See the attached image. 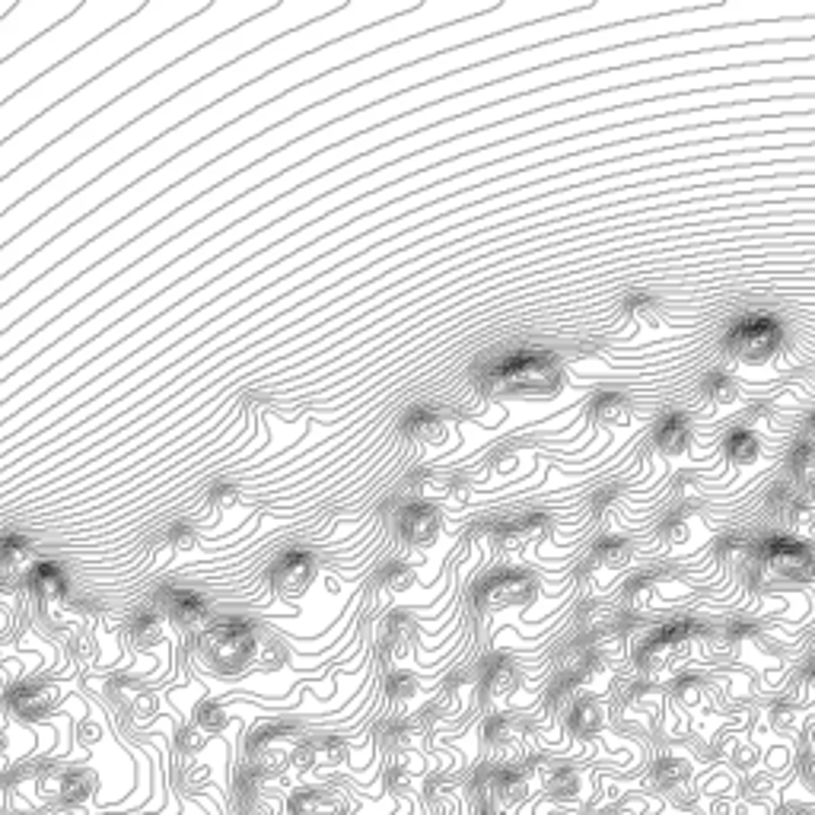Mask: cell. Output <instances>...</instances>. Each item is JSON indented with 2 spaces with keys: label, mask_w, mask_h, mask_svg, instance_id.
I'll list each match as a JSON object with an SVG mask.
<instances>
[{
  "label": "cell",
  "mask_w": 815,
  "mask_h": 815,
  "mask_svg": "<svg viewBox=\"0 0 815 815\" xmlns=\"http://www.w3.org/2000/svg\"><path fill=\"white\" fill-rule=\"evenodd\" d=\"M564 383L561 363L551 354H513L481 376V389L491 398L510 395H551Z\"/></svg>",
  "instance_id": "6da1fadb"
},
{
  "label": "cell",
  "mask_w": 815,
  "mask_h": 815,
  "mask_svg": "<svg viewBox=\"0 0 815 815\" xmlns=\"http://www.w3.org/2000/svg\"><path fill=\"white\" fill-rule=\"evenodd\" d=\"M258 650V637L249 624L242 621H223L217 628L204 631L198 640L201 660L217 672H242Z\"/></svg>",
  "instance_id": "7a4b0ae2"
},
{
  "label": "cell",
  "mask_w": 815,
  "mask_h": 815,
  "mask_svg": "<svg viewBox=\"0 0 815 815\" xmlns=\"http://www.w3.org/2000/svg\"><path fill=\"white\" fill-rule=\"evenodd\" d=\"M784 341V328L771 316H745L726 335V351L742 363H761L777 354Z\"/></svg>",
  "instance_id": "3957f363"
},
{
  "label": "cell",
  "mask_w": 815,
  "mask_h": 815,
  "mask_svg": "<svg viewBox=\"0 0 815 815\" xmlns=\"http://www.w3.org/2000/svg\"><path fill=\"white\" fill-rule=\"evenodd\" d=\"M761 558L768 561L771 570H777L780 577H790L796 583L815 580V554L803 545L790 539V535H774L761 548Z\"/></svg>",
  "instance_id": "277c9868"
},
{
  "label": "cell",
  "mask_w": 815,
  "mask_h": 815,
  "mask_svg": "<svg viewBox=\"0 0 815 815\" xmlns=\"http://www.w3.org/2000/svg\"><path fill=\"white\" fill-rule=\"evenodd\" d=\"M535 593V580L523 570H500L491 580L478 586V605L481 609H504V605L526 602Z\"/></svg>",
  "instance_id": "5b68a950"
},
{
  "label": "cell",
  "mask_w": 815,
  "mask_h": 815,
  "mask_svg": "<svg viewBox=\"0 0 815 815\" xmlns=\"http://www.w3.org/2000/svg\"><path fill=\"white\" fill-rule=\"evenodd\" d=\"M268 577L281 596H297L312 583V577H316V558L306 551H287L274 561Z\"/></svg>",
  "instance_id": "8992f818"
},
{
  "label": "cell",
  "mask_w": 815,
  "mask_h": 815,
  "mask_svg": "<svg viewBox=\"0 0 815 815\" xmlns=\"http://www.w3.org/2000/svg\"><path fill=\"white\" fill-rule=\"evenodd\" d=\"M348 809H351L348 796L338 787L300 790L290 800V815H348Z\"/></svg>",
  "instance_id": "52a82bcc"
},
{
  "label": "cell",
  "mask_w": 815,
  "mask_h": 815,
  "mask_svg": "<svg viewBox=\"0 0 815 815\" xmlns=\"http://www.w3.org/2000/svg\"><path fill=\"white\" fill-rule=\"evenodd\" d=\"M440 523H443V519H440L437 507L411 504V507L402 510V516H398V532H402V539L421 545V542H433V539H437Z\"/></svg>",
  "instance_id": "ba28073f"
},
{
  "label": "cell",
  "mask_w": 815,
  "mask_h": 815,
  "mask_svg": "<svg viewBox=\"0 0 815 815\" xmlns=\"http://www.w3.org/2000/svg\"><path fill=\"white\" fill-rule=\"evenodd\" d=\"M58 704V688L55 685H20L16 691H10V707L16 710L20 717H39V714H48L51 707Z\"/></svg>",
  "instance_id": "9c48e42d"
},
{
  "label": "cell",
  "mask_w": 815,
  "mask_h": 815,
  "mask_svg": "<svg viewBox=\"0 0 815 815\" xmlns=\"http://www.w3.org/2000/svg\"><path fill=\"white\" fill-rule=\"evenodd\" d=\"M163 602H166V612L176 618V621H201L207 615V605L198 593L192 589H176V586H166L163 589Z\"/></svg>",
  "instance_id": "30bf717a"
},
{
  "label": "cell",
  "mask_w": 815,
  "mask_h": 815,
  "mask_svg": "<svg viewBox=\"0 0 815 815\" xmlns=\"http://www.w3.org/2000/svg\"><path fill=\"white\" fill-rule=\"evenodd\" d=\"M691 440V427L685 414H666L656 427V446L663 449L666 456H682Z\"/></svg>",
  "instance_id": "8fae6325"
},
{
  "label": "cell",
  "mask_w": 815,
  "mask_h": 815,
  "mask_svg": "<svg viewBox=\"0 0 815 815\" xmlns=\"http://www.w3.org/2000/svg\"><path fill=\"white\" fill-rule=\"evenodd\" d=\"M704 398L717 408H733L739 402V383L726 373H707L704 376Z\"/></svg>",
  "instance_id": "7c38bea8"
},
{
  "label": "cell",
  "mask_w": 815,
  "mask_h": 815,
  "mask_svg": "<svg viewBox=\"0 0 815 815\" xmlns=\"http://www.w3.org/2000/svg\"><path fill=\"white\" fill-rule=\"evenodd\" d=\"M593 421L596 424H624V421H631V405L624 402L621 395H599L596 402H593Z\"/></svg>",
  "instance_id": "4fadbf2b"
},
{
  "label": "cell",
  "mask_w": 815,
  "mask_h": 815,
  "mask_svg": "<svg viewBox=\"0 0 815 815\" xmlns=\"http://www.w3.org/2000/svg\"><path fill=\"white\" fill-rule=\"evenodd\" d=\"M90 793H93V777L86 774V771H67L58 780V800H64V803L86 800Z\"/></svg>",
  "instance_id": "5bb4252c"
},
{
  "label": "cell",
  "mask_w": 815,
  "mask_h": 815,
  "mask_svg": "<svg viewBox=\"0 0 815 815\" xmlns=\"http://www.w3.org/2000/svg\"><path fill=\"white\" fill-rule=\"evenodd\" d=\"M624 309H628V316H631L640 328H656V325H663V306L656 303L653 297H631L628 303H624Z\"/></svg>",
  "instance_id": "9a60e30c"
},
{
  "label": "cell",
  "mask_w": 815,
  "mask_h": 815,
  "mask_svg": "<svg viewBox=\"0 0 815 815\" xmlns=\"http://www.w3.org/2000/svg\"><path fill=\"white\" fill-rule=\"evenodd\" d=\"M758 449H761V443H758V437L752 430H733L730 433V440H726V456H730L733 462H752V459H758Z\"/></svg>",
  "instance_id": "2e32d148"
},
{
  "label": "cell",
  "mask_w": 815,
  "mask_h": 815,
  "mask_svg": "<svg viewBox=\"0 0 815 815\" xmlns=\"http://www.w3.org/2000/svg\"><path fill=\"white\" fill-rule=\"evenodd\" d=\"M32 586H36V593H42V596H55L67 586V577H64V570L58 564L45 561V564H39L36 570H32Z\"/></svg>",
  "instance_id": "e0dca14e"
},
{
  "label": "cell",
  "mask_w": 815,
  "mask_h": 815,
  "mask_svg": "<svg viewBox=\"0 0 815 815\" xmlns=\"http://www.w3.org/2000/svg\"><path fill=\"white\" fill-rule=\"evenodd\" d=\"M599 723H602V714H599V707L593 701H577L574 710H570V730L580 733V736L596 733Z\"/></svg>",
  "instance_id": "ac0fdd59"
},
{
  "label": "cell",
  "mask_w": 815,
  "mask_h": 815,
  "mask_svg": "<svg viewBox=\"0 0 815 815\" xmlns=\"http://www.w3.org/2000/svg\"><path fill=\"white\" fill-rule=\"evenodd\" d=\"M484 685L491 688V695H504V691H510L516 685V669L510 660H491L488 666V679H484Z\"/></svg>",
  "instance_id": "d6986e66"
},
{
  "label": "cell",
  "mask_w": 815,
  "mask_h": 815,
  "mask_svg": "<svg viewBox=\"0 0 815 815\" xmlns=\"http://www.w3.org/2000/svg\"><path fill=\"white\" fill-rule=\"evenodd\" d=\"M408 430H414V437H424V440H440L443 433V424L433 411H414L411 421H408Z\"/></svg>",
  "instance_id": "ffe728a7"
},
{
  "label": "cell",
  "mask_w": 815,
  "mask_h": 815,
  "mask_svg": "<svg viewBox=\"0 0 815 815\" xmlns=\"http://www.w3.org/2000/svg\"><path fill=\"white\" fill-rule=\"evenodd\" d=\"M628 554H631V542H624V539H602L599 542V548H596V561L599 564H612V567H618V564H624L628 561Z\"/></svg>",
  "instance_id": "44dd1931"
},
{
  "label": "cell",
  "mask_w": 815,
  "mask_h": 815,
  "mask_svg": "<svg viewBox=\"0 0 815 815\" xmlns=\"http://www.w3.org/2000/svg\"><path fill=\"white\" fill-rule=\"evenodd\" d=\"M26 554H29V542L23 535H4V539H0V561L4 564H13V567L23 564Z\"/></svg>",
  "instance_id": "7402d4cb"
},
{
  "label": "cell",
  "mask_w": 815,
  "mask_h": 815,
  "mask_svg": "<svg viewBox=\"0 0 815 815\" xmlns=\"http://www.w3.org/2000/svg\"><path fill=\"white\" fill-rule=\"evenodd\" d=\"M815 459V443L812 440H800L793 449H790V456H787V465H790V472L796 478H803L806 475V468L812 465Z\"/></svg>",
  "instance_id": "603a6c76"
},
{
  "label": "cell",
  "mask_w": 815,
  "mask_h": 815,
  "mask_svg": "<svg viewBox=\"0 0 815 815\" xmlns=\"http://www.w3.org/2000/svg\"><path fill=\"white\" fill-rule=\"evenodd\" d=\"M688 777V765L679 758H663L660 765H656V780H660L663 787H672V784H679V780Z\"/></svg>",
  "instance_id": "cb8c5ba5"
},
{
  "label": "cell",
  "mask_w": 815,
  "mask_h": 815,
  "mask_svg": "<svg viewBox=\"0 0 815 815\" xmlns=\"http://www.w3.org/2000/svg\"><path fill=\"white\" fill-rule=\"evenodd\" d=\"M577 787H580V780H577V774L574 771H567V768H561V771H554V777L548 780V790L551 793H564V796H570V793H577Z\"/></svg>",
  "instance_id": "d4e9b609"
},
{
  "label": "cell",
  "mask_w": 815,
  "mask_h": 815,
  "mask_svg": "<svg viewBox=\"0 0 815 815\" xmlns=\"http://www.w3.org/2000/svg\"><path fill=\"white\" fill-rule=\"evenodd\" d=\"M134 634H137V640H147V644H153L156 637H160V618H153V615H141L137 618V624H134Z\"/></svg>",
  "instance_id": "484cf974"
},
{
  "label": "cell",
  "mask_w": 815,
  "mask_h": 815,
  "mask_svg": "<svg viewBox=\"0 0 815 815\" xmlns=\"http://www.w3.org/2000/svg\"><path fill=\"white\" fill-rule=\"evenodd\" d=\"M806 672H809V682H815V656H812V660H809Z\"/></svg>",
  "instance_id": "4316f807"
},
{
  "label": "cell",
  "mask_w": 815,
  "mask_h": 815,
  "mask_svg": "<svg viewBox=\"0 0 815 815\" xmlns=\"http://www.w3.org/2000/svg\"><path fill=\"white\" fill-rule=\"evenodd\" d=\"M806 433H809V440H815V414L809 418V427H806Z\"/></svg>",
  "instance_id": "83f0119b"
},
{
  "label": "cell",
  "mask_w": 815,
  "mask_h": 815,
  "mask_svg": "<svg viewBox=\"0 0 815 815\" xmlns=\"http://www.w3.org/2000/svg\"><path fill=\"white\" fill-rule=\"evenodd\" d=\"M4 749H7V739H4V733H0V752H4Z\"/></svg>",
  "instance_id": "f1b7e54d"
}]
</instances>
